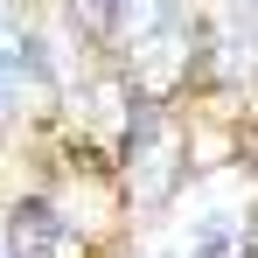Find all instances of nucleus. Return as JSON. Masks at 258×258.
Wrapping results in <instances>:
<instances>
[{"label":"nucleus","mask_w":258,"mask_h":258,"mask_svg":"<svg viewBox=\"0 0 258 258\" xmlns=\"http://www.w3.org/2000/svg\"><path fill=\"white\" fill-rule=\"evenodd\" d=\"M174 258H251L258 251V181L244 168H210L196 174L174 216L154 230Z\"/></svg>","instance_id":"obj_1"},{"label":"nucleus","mask_w":258,"mask_h":258,"mask_svg":"<svg viewBox=\"0 0 258 258\" xmlns=\"http://www.w3.org/2000/svg\"><path fill=\"white\" fill-rule=\"evenodd\" d=\"M105 42L119 49V70H126L133 98H168L188 63H196V21H188V0H112V21H105Z\"/></svg>","instance_id":"obj_2"},{"label":"nucleus","mask_w":258,"mask_h":258,"mask_svg":"<svg viewBox=\"0 0 258 258\" xmlns=\"http://www.w3.org/2000/svg\"><path fill=\"white\" fill-rule=\"evenodd\" d=\"M56 98V56L28 0H0V119H35Z\"/></svg>","instance_id":"obj_3"},{"label":"nucleus","mask_w":258,"mask_h":258,"mask_svg":"<svg viewBox=\"0 0 258 258\" xmlns=\"http://www.w3.org/2000/svg\"><path fill=\"white\" fill-rule=\"evenodd\" d=\"M181 126H174L161 105H147V98H133L126 112V181H133V203H168L174 188H181Z\"/></svg>","instance_id":"obj_4"},{"label":"nucleus","mask_w":258,"mask_h":258,"mask_svg":"<svg viewBox=\"0 0 258 258\" xmlns=\"http://www.w3.org/2000/svg\"><path fill=\"white\" fill-rule=\"evenodd\" d=\"M7 251L14 258H84V244H77V230H70L63 210L14 203V216H7Z\"/></svg>","instance_id":"obj_5"},{"label":"nucleus","mask_w":258,"mask_h":258,"mask_svg":"<svg viewBox=\"0 0 258 258\" xmlns=\"http://www.w3.org/2000/svg\"><path fill=\"white\" fill-rule=\"evenodd\" d=\"M140 258H174V251L161 244V237H147V251H140Z\"/></svg>","instance_id":"obj_6"}]
</instances>
